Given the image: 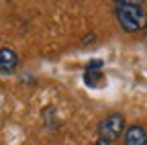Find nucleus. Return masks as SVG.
<instances>
[{
  "instance_id": "nucleus-1",
  "label": "nucleus",
  "mask_w": 147,
  "mask_h": 145,
  "mask_svg": "<svg viewBox=\"0 0 147 145\" xmlns=\"http://www.w3.org/2000/svg\"><path fill=\"white\" fill-rule=\"evenodd\" d=\"M115 12L119 25L127 33H137L143 27H147V12L141 6V2H129V0H119L115 4Z\"/></svg>"
},
{
  "instance_id": "nucleus-2",
  "label": "nucleus",
  "mask_w": 147,
  "mask_h": 145,
  "mask_svg": "<svg viewBox=\"0 0 147 145\" xmlns=\"http://www.w3.org/2000/svg\"><path fill=\"white\" fill-rule=\"evenodd\" d=\"M125 133V117L121 113H110L98 123V139L113 143Z\"/></svg>"
},
{
  "instance_id": "nucleus-3",
  "label": "nucleus",
  "mask_w": 147,
  "mask_h": 145,
  "mask_svg": "<svg viewBox=\"0 0 147 145\" xmlns=\"http://www.w3.org/2000/svg\"><path fill=\"white\" fill-rule=\"evenodd\" d=\"M123 145H147V131L143 125H131L123 133Z\"/></svg>"
},
{
  "instance_id": "nucleus-4",
  "label": "nucleus",
  "mask_w": 147,
  "mask_h": 145,
  "mask_svg": "<svg viewBox=\"0 0 147 145\" xmlns=\"http://www.w3.org/2000/svg\"><path fill=\"white\" fill-rule=\"evenodd\" d=\"M18 65V55L10 47L0 49V74H12Z\"/></svg>"
},
{
  "instance_id": "nucleus-5",
  "label": "nucleus",
  "mask_w": 147,
  "mask_h": 145,
  "mask_svg": "<svg viewBox=\"0 0 147 145\" xmlns=\"http://www.w3.org/2000/svg\"><path fill=\"white\" fill-rule=\"evenodd\" d=\"M100 67H102V61H98V59H94V61H90L88 63V67L84 69V80H86V84L88 86H92L94 88L96 84H98V80H100Z\"/></svg>"
},
{
  "instance_id": "nucleus-6",
  "label": "nucleus",
  "mask_w": 147,
  "mask_h": 145,
  "mask_svg": "<svg viewBox=\"0 0 147 145\" xmlns=\"http://www.w3.org/2000/svg\"><path fill=\"white\" fill-rule=\"evenodd\" d=\"M94 145H110V143H108V141H102V139H98Z\"/></svg>"
}]
</instances>
